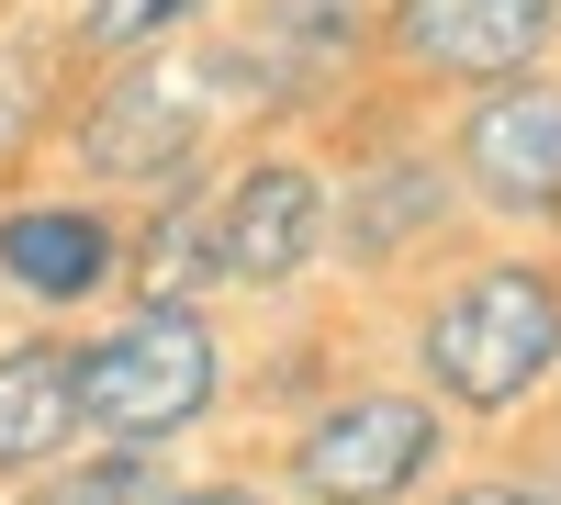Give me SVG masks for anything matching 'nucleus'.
I'll return each instance as SVG.
<instances>
[{"label":"nucleus","instance_id":"f257e3e1","mask_svg":"<svg viewBox=\"0 0 561 505\" xmlns=\"http://www.w3.org/2000/svg\"><path fill=\"white\" fill-rule=\"evenodd\" d=\"M427 382L449 404H472V416H505V404H528L550 371H561V292L550 269L505 259V269H472L438 314H427Z\"/></svg>","mask_w":561,"mask_h":505},{"label":"nucleus","instance_id":"f03ea898","mask_svg":"<svg viewBox=\"0 0 561 505\" xmlns=\"http://www.w3.org/2000/svg\"><path fill=\"white\" fill-rule=\"evenodd\" d=\"M68 393H79V416L113 427V438H180L225 393V348H214V326L192 303H147V314H124L113 337L68 348Z\"/></svg>","mask_w":561,"mask_h":505},{"label":"nucleus","instance_id":"7ed1b4c3","mask_svg":"<svg viewBox=\"0 0 561 505\" xmlns=\"http://www.w3.org/2000/svg\"><path fill=\"white\" fill-rule=\"evenodd\" d=\"M438 472V416L415 393H348L337 416L293 438V483L314 505H393Z\"/></svg>","mask_w":561,"mask_h":505},{"label":"nucleus","instance_id":"20e7f679","mask_svg":"<svg viewBox=\"0 0 561 505\" xmlns=\"http://www.w3.org/2000/svg\"><path fill=\"white\" fill-rule=\"evenodd\" d=\"M203 248H214V282H248V292L304 282V259L325 248V192H314V169H293V158L237 169V180H225V203L203 214Z\"/></svg>","mask_w":561,"mask_h":505},{"label":"nucleus","instance_id":"39448f33","mask_svg":"<svg viewBox=\"0 0 561 505\" xmlns=\"http://www.w3.org/2000/svg\"><path fill=\"white\" fill-rule=\"evenodd\" d=\"M460 180L494 214H550L561 203V90L539 68H505V90L460 124Z\"/></svg>","mask_w":561,"mask_h":505},{"label":"nucleus","instance_id":"423d86ee","mask_svg":"<svg viewBox=\"0 0 561 505\" xmlns=\"http://www.w3.org/2000/svg\"><path fill=\"white\" fill-rule=\"evenodd\" d=\"M192 135H203V102L158 68H124L102 102L79 124V169L90 180H135V192H169L180 169H192Z\"/></svg>","mask_w":561,"mask_h":505},{"label":"nucleus","instance_id":"0eeeda50","mask_svg":"<svg viewBox=\"0 0 561 505\" xmlns=\"http://www.w3.org/2000/svg\"><path fill=\"white\" fill-rule=\"evenodd\" d=\"M550 34H561V0H393V57L449 68V79L539 68Z\"/></svg>","mask_w":561,"mask_h":505},{"label":"nucleus","instance_id":"6e6552de","mask_svg":"<svg viewBox=\"0 0 561 505\" xmlns=\"http://www.w3.org/2000/svg\"><path fill=\"white\" fill-rule=\"evenodd\" d=\"M0 269H12L34 303H79V292L113 282V225L79 214V203H23L0 225Z\"/></svg>","mask_w":561,"mask_h":505},{"label":"nucleus","instance_id":"1a4fd4ad","mask_svg":"<svg viewBox=\"0 0 561 505\" xmlns=\"http://www.w3.org/2000/svg\"><path fill=\"white\" fill-rule=\"evenodd\" d=\"M359 57V0H270L259 12V79L270 102H314Z\"/></svg>","mask_w":561,"mask_h":505},{"label":"nucleus","instance_id":"9d476101","mask_svg":"<svg viewBox=\"0 0 561 505\" xmlns=\"http://www.w3.org/2000/svg\"><path fill=\"white\" fill-rule=\"evenodd\" d=\"M79 427V393H68V348H0V483L34 472V461H57Z\"/></svg>","mask_w":561,"mask_h":505},{"label":"nucleus","instance_id":"9b49d317","mask_svg":"<svg viewBox=\"0 0 561 505\" xmlns=\"http://www.w3.org/2000/svg\"><path fill=\"white\" fill-rule=\"evenodd\" d=\"M34 505H169V461L158 449H113V461H90V472H57Z\"/></svg>","mask_w":561,"mask_h":505},{"label":"nucleus","instance_id":"f8f14e48","mask_svg":"<svg viewBox=\"0 0 561 505\" xmlns=\"http://www.w3.org/2000/svg\"><path fill=\"white\" fill-rule=\"evenodd\" d=\"M34 124H45V45L0 34V169L34 147Z\"/></svg>","mask_w":561,"mask_h":505},{"label":"nucleus","instance_id":"ddd939ff","mask_svg":"<svg viewBox=\"0 0 561 505\" xmlns=\"http://www.w3.org/2000/svg\"><path fill=\"white\" fill-rule=\"evenodd\" d=\"M203 0H90L79 12V45H102V57H135V45H158L169 23H192Z\"/></svg>","mask_w":561,"mask_h":505},{"label":"nucleus","instance_id":"4468645a","mask_svg":"<svg viewBox=\"0 0 561 505\" xmlns=\"http://www.w3.org/2000/svg\"><path fill=\"white\" fill-rule=\"evenodd\" d=\"M427 214H449L438 169H382V192H370V214H359V237H348V248H393L404 225H427Z\"/></svg>","mask_w":561,"mask_h":505},{"label":"nucleus","instance_id":"2eb2a0df","mask_svg":"<svg viewBox=\"0 0 561 505\" xmlns=\"http://www.w3.org/2000/svg\"><path fill=\"white\" fill-rule=\"evenodd\" d=\"M192 282H214V248H203V214H169L147 237V303H180Z\"/></svg>","mask_w":561,"mask_h":505},{"label":"nucleus","instance_id":"dca6fc26","mask_svg":"<svg viewBox=\"0 0 561 505\" xmlns=\"http://www.w3.org/2000/svg\"><path fill=\"white\" fill-rule=\"evenodd\" d=\"M449 505H561V494H517V483H472V494H449Z\"/></svg>","mask_w":561,"mask_h":505},{"label":"nucleus","instance_id":"f3484780","mask_svg":"<svg viewBox=\"0 0 561 505\" xmlns=\"http://www.w3.org/2000/svg\"><path fill=\"white\" fill-rule=\"evenodd\" d=\"M169 505H270V494H248V483H203V494H169Z\"/></svg>","mask_w":561,"mask_h":505}]
</instances>
